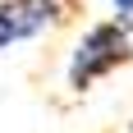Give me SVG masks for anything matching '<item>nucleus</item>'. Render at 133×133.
Instances as JSON below:
<instances>
[{
    "label": "nucleus",
    "instance_id": "obj_3",
    "mask_svg": "<svg viewBox=\"0 0 133 133\" xmlns=\"http://www.w3.org/2000/svg\"><path fill=\"white\" fill-rule=\"evenodd\" d=\"M115 14H119V18H129V23H133V0H115Z\"/></svg>",
    "mask_w": 133,
    "mask_h": 133
},
{
    "label": "nucleus",
    "instance_id": "obj_1",
    "mask_svg": "<svg viewBox=\"0 0 133 133\" xmlns=\"http://www.w3.org/2000/svg\"><path fill=\"white\" fill-rule=\"evenodd\" d=\"M133 60V28L129 18H106L92 23L78 37L74 55H69V92H92L101 78H110L115 69H124Z\"/></svg>",
    "mask_w": 133,
    "mask_h": 133
},
{
    "label": "nucleus",
    "instance_id": "obj_4",
    "mask_svg": "<svg viewBox=\"0 0 133 133\" xmlns=\"http://www.w3.org/2000/svg\"><path fill=\"white\" fill-rule=\"evenodd\" d=\"M129 133H133V129H129Z\"/></svg>",
    "mask_w": 133,
    "mask_h": 133
},
{
    "label": "nucleus",
    "instance_id": "obj_2",
    "mask_svg": "<svg viewBox=\"0 0 133 133\" xmlns=\"http://www.w3.org/2000/svg\"><path fill=\"white\" fill-rule=\"evenodd\" d=\"M74 9L78 0H0V51L60 28L64 18H74Z\"/></svg>",
    "mask_w": 133,
    "mask_h": 133
}]
</instances>
